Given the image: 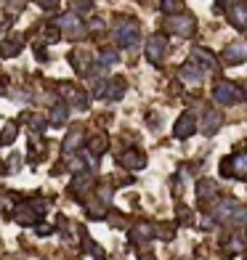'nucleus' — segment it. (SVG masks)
I'll use <instances>...</instances> for the list:
<instances>
[{
    "mask_svg": "<svg viewBox=\"0 0 247 260\" xmlns=\"http://www.w3.org/2000/svg\"><path fill=\"white\" fill-rule=\"evenodd\" d=\"M223 59H226L229 64H239V61H247V45H245V43L229 45V48L223 50Z\"/></svg>",
    "mask_w": 247,
    "mask_h": 260,
    "instance_id": "7ed1b4c3",
    "label": "nucleus"
},
{
    "mask_svg": "<svg viewBox=\"0 0 247 260\" xmlns=\"http://www.w3.org/2000/svg\"><path fill=\"white\" fill-rule=\"evenodd\" d=\"M115 40L120 43L122 48H136V45H138V27H136V21L120 24V30H117Z\"/></svg>",
    "mask_w": 247,
    "mask_h": 260,
    "instance_id": "f257e3e1",
    "label": "nucleus"
},
{
    "mask_svg": "<svg viewBox=\"0 0 247 260\" xmlns=\"http://www.w3.org/2000/svg\"><path fill=\"white\" fill-rule=\"evenodd\" d=\"M165 45H167V40H165L162 35L151 37V40H149V48H147L149 59H151V61H160V59H162V50H165Z\"/></svg>",
    "mask_w": 247,
    "mask_h": 260,
    "instance_id": "39448f33",
    "label": "nucleus"
},
{
    "mask_svg": "<svg viewBox=\"0 0 247 260\" xmlns=\"http://www.w3.org/2000/svg\"><path fill=\"white\" fill-rule=\"evenodd\" d=\"M101 64H117V56L115 53H104L101 56Z\"/></svg>",
    "mask_w": 247,
    "mask_h": 260,
    "instance_id": "a211bd4d",
    "label": "nucleus"
},
{
    "mask_svg": "<svg viewBox=\"0 0 247 260\" xmlns=\"http://www.w3.org/2000/svg\"><path fill=\"white\" fill-rule=\"evenodd\" d=\"M215 101L218 104H231V101H237L239 98V90L234 88V85H229V82H223V85H218L215 88Z\"/></svg>",
    "mask_w": 247,
    "mask_h": 260,
    "instance_id": "20e7f679",
    "label": "nucleus"
},
{
    "mask_svg": "<svg viewBox=\"0 0 247 260\" xmlns=\"http://www.w3.org/2000/svg\"><path fill=\"white\" fill-rule=\"evenodd\" d=\"M234 162H237V167H234V173H237V175H245V173H247V154L237 157Z\"/></svg>",
    "mask_w": 247,
    "mask_h": 260,
    "instance_id": "ddd939ff",
    "label": "nucleus"
},
{
    "mask_svg": "<svg viewBox=\"0 0 247 260\" xmlns=\"http://www.w3.org/2000/svg\"><path fill=\"white\" fill-rule=\"evenodd\" d=\"M181 77H183V82H194V85L202 82V72L197 69V66H192V64H186L181 69Z\"/></svg>",
    "mask_w": 247,
    "mask_h": 260,
    "instance_id": "6e6552de",
    "label": "nucleus"
},
{
    "mask_svg": "<svg viewBox=\"0 0 247 260\" xmlns=\"http://www.w3.org/2000/svg\"><path fill=\"white\" fill-rule=\"evenodd\" d=\"M77 144H80V133H72L69 138H66V146H64V151H72Z\"/></svg>",
    "mask_w": 247,
    "mask_h": 260,
    "instance_id": "2eb2a0df",
    "label": "nucleus"
},
{
    "mask_svg": "<svg viewBox=\"0 0 247 260\" xmlns=\"http://www.w3.org/2000/svg\"><path fill=\"white\" fill-rule=\"evenodd\" d=\"M61 27H64V32H66V37H80L82 35V32H85V30H82V24H80V21H77V16H64V21H61Z\"/></svg>",
    "mask_w": 247,
    "mask_h": 260,
    "instance_id": "423d86ee",
    "label": "nucleus"
},
{
    "mask_svg": "<svg viewBox=\"0 0 247 260\" xmlns=\"http://www.w3.org/2000/svg\"><path fill=\"white\" fill-rule=\"evenodd\" d=\"M167 30L186 37V35H192V30H194V19L192 16H173V19H167Z\"/></svg>",
    "mask_w": 247,
    "mask_h": 260,
    "instance_id": "f03ea898",
    "label": "nucleus"
},
{
    "mask_svg": "<svg viewBox=\"0 0 247 260\" xmlns=\"http://www.w3.org/2000/svg\"><path fill=\"white\" fill-rule=\"evenodd\" d=\"M19 45H21V43H16V40H14V43H3V48H0V50H3L5 56H11V53H16V48H19Z\"/></svg>",
    "mask_w": 247,
    "mask_h": 260,
    "instance_id": "dca6fc26",
    "label": "nucleus"
},
{
    "mask_svg": "<svg viewBox=\"0 0 247 260\" xmlns=\"http://www.w3.org/2000/svg\"><path fill=\"white\" fill-rule=\"evenodd\" d=\"M205 120H207V122L202 125V133H205V135H213L218 128H221V117H218V114H207Z\"/></svg>",
    "mask_w": 247,
    "mask_h": 260,
    "instance_id": "1a4fd4ad",
    "label": "nucleus"
},
{
    "mask_svg": "<svg viewBox=\"0 0 247 260\" xmlns=\"http://www.w3.org/2000/svg\"><path fill=\"white\" fill-rule=\"evenodd\" d=\"M91 151H96V154H99V151H104V141L96 138V144H91Z\"/></svg>",
    "mask_w": 247,
    "mask_h": 260,
    "instance_id": "6ab92c4d",
    "label": "nucleus"
},
{
    "mask_svg": "<svg viewBox=\"0 0 247 260\" xmlns=\"http://www.w3.org/2000/svg\"><path fill=\"white\" fill-rule=\"evenodd\" d=\"M14 133H16V128H14V125L5 128V133H3V144H11V141H14Z\"/></svg>",
    "mask_w": 247,
    "mask_h": 260,
    "instance_id": "f3484780",
    "label": "nucleus"
},
{
    "mask_svg": "<svg viewBox=\"0 0 247 260\" xmlns=\"http://www.w3.org/2000/svg\"><path fill=\"white\" fill-rule=\"evenodd\" d=\"M66 117V106L64 104H56V109H53V122H61Z\"/></svg>",
    "mask_w": 247,
    "mask_h": 260,
    "instance_id": "4468645a",
    "label": "nucleus"
},
{
    "mask_svg": "<svg viewBox=\"0 0 247 260\" xmlns=\"http://www.w3.org/2000/svg\"><path fill=\"white\" fill-rule=\"evenodd\" d=\"M231 21H237L239 27L247 24V8H245V5H239L237 11H231Z\"/></svg>",
    "mask_w": 247,
    "mask_h": 260,
    "instance_id": "9b49d317",
    "label": "nucleus"
},
{
    "mask_svg": "<svg viewBox=\"0 0 247 260\" xmlns=\"http://www.w3.org/2000/svg\"><path fill=\"white\" fill-rule=\"evenodd\" d=\"M194 117H189V114H183L181 117V122L176 125V138H186L189 133H194Z\"/></svg>",
    "mask_w": 247,
    "mask_h": 260,
    "instance_id": "0eeeda50",
    "label": "nucleus"
},
{
    "mask_svg": "<svg viewBox=\"0 0 247 260\" xmlns=\"http://www.w3.org/2000/svg\"><path fill=\"white\" fill-rule=\"evenodd\" d=\"M125 165H131V167H144V157H141V154H125Z\"/></svg>",
    "mask_w": 247,
    "mask_h": 260,
    "instance_id": "f8f14e48",
    "label": "nucleus"
},
{
    "mask_svg": "<svg viewBox=\"0 0 247 260\" xmlns=\"http://www.w3.org/2000/svg\"><path fill=\"white\" fill-rule=\"evenodd\" d=\"M122 88H125V85H122L120 80H115V82H112L109 88L104 90V96H106V98H109V101H120V96H122Z\"/></svg>",
    "mask_w": 247,
    "mask_h": 260,
    "instance_id": "9d476101",
    "label": "nucleus"
}]
</instances>
